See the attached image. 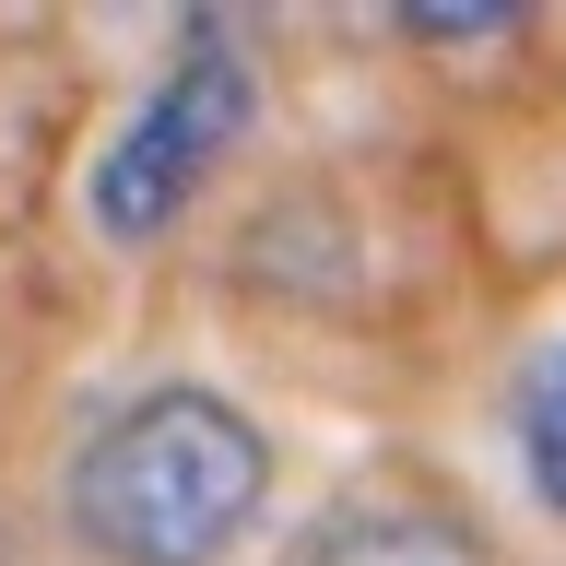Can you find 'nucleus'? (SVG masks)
Wrapping results in <instances>:
<instances>
[{
	"label": "nucleus",
	"instance_id": "f03ea898",
	"mask_svg": "<svg viewBox=\"0 0 566 566\" xmlns=\"http://www.w3.org/2000/svg\"><path fill=\"white\" fill-rule=\"evenodd\" d=\"M237 130H248V60H237L224 24H201L166 71H154V95L106 130L95 177H83V212H95L118 248H154L177 212L212 189V166L237 154Z\"/></svg>",
	"mask_w": 566,
	"mask_h": 566
},
{
	"label": "nucleus",
	"instance_id": "7ed1b4c3",
	"mask_svg": "<svg viewBox=\"0 0 566 566\" xmlns=\"http://www.w3.org/2000/svg\"><path fill=\"white\" fill-rule=\"evenodd\" d=\"M283 566H495V555H484V531L449 520L437 495H343V507H318L295 531Z\"/></svg>",
	"mask_w": 566,
	"mask_h": 566
},
{
	"label": "nucleus",
	"instance_id": "20e7f679",
	"mask_svg": "<svg viewBox=\"0 0 566 566\" xmlns=\"http://www.w3.org/2000/svg\"><path fill=\"white\" fill-rule=\"evenodd\" d=\"M507 437H520L531 495H543V507L566 520V331L520 366V389H507Z\"/></svg>",
	"mask_w": 566,
	"mask_h": 566
},
{
	"label": "nucleus",
	"instance_id": "f257e3e1",
	"mask_svg": "<svg viewBox=\"0 0 566 566\" xmlns=\"http://www.w3.org/2000/svg\"><path fill=\"white\" fill-rule=\"evenodd\" d=\"M272 495V437L224 389H142L71 460V531L106 566H224Z\"/></svg>",
	"mask_w": 566,
	"mask_h": 566
}]
</instances>
